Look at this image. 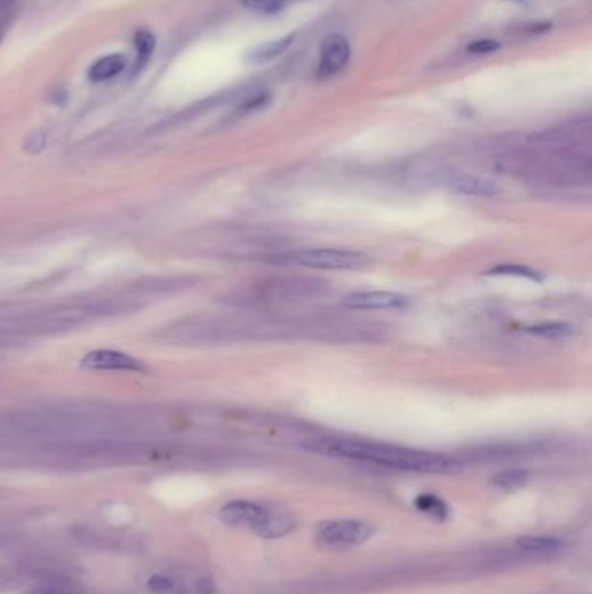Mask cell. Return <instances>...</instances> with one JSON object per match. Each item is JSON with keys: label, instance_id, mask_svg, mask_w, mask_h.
<instances>
[{"label": "cell", "instance_id": "cell-22", "mask_svg": "<svg viewBox=\"0 0 592 594\" xmlns=\"http://www.w3.org/2000/svg\"><path fill=\"white\" fill-rule=\"evenodd\" d=\"M12 4H14V0H0V11L9 9Z\"/></svg>", "mask_w": 592, "mask_h": 594}, {"label": "cell", "instance_id": "cell-18", "mask_svg": "<svg viewBox=\"0 0 592 594\" xmlns=\"http://www.w3.org/2000/svg\"><path fill=\"white\" fill-rule=\"evenodd\" d=\"M501 49V44L496 41V39H478L474 41L473 44L467 46V50L471 54H476V56H487V54H494Z\"/></svg>", "mask_w": 592, "mask_h": 594}, {"label": "cell", "instance_id": "cell-5", "mask_svg": "<svg viewBox=\"0 0 592 594\" xmlns=\"http://www.w3.org/2000/svg\"><path fill=\"white\" fill-rule=\"evenodd\" d=\"M411 299L405 294L391 292V290H364L348 294L342 299V305L351 310H404L407 308Z\"/></svg>", "mask_w": 592, "mask_h": 594}, {"label": "cell", "instance_id": "cell-3", "mask_svg": "<svg viewBox=\"0 0 592 594\" xmlns=\"http://www.w3.org/2000/svg\"><path fill=\"white\" fill-rule=\"evenodd\" d=\"M373 534L375 527L364 520H332L319 525L317 543L321 548H353L366 543Z\"/></svg>", "mask_w": 592, "mask_h": 594}, {"label": "cell", "instance_id": "cell-6", "mask_svg": "<svg viewBox=\"0 0 592 594\" xmlns=\"http://www.w3.org/2000/svg\"><path fill=\"white\" fill-rule=\"evenodd\" d=\"M81 366L88 370H115V372H141L146 368L144 364L135 357L113 350L89 351L81 360Z\"/></svg>", "mask_w": 592, "mask_h": 594}, {"label": "cell", "instance_id": "cell-13", "mask_svg": "<svg viewBox=\"0 0 592 594\" xmlns=\"http://www.w3.org/2000/svg\"><path fill=\"white\" fill-rule=\"evenodd\" d=\"M415 507L420 513L431 516L436 521H443L449 516V505L445 504V501L442 498L433 496V494H422V496H419L415 499Z\"/></svg>", "mask_w": 592, "mask_h": 594}, {"label": "cell", "instance_id": "cell-4", "mask_svg": "<svg viewBox=\"0 0 592 594\" xmlns=\"http://www.w3.org/2000/svg\"><path fill=\"white\" fill-rule=\"evenodd\" d=\"M351 58L350 41L342 34H330L323 39L319 47V61L317 66V77L325 81L346 68Z\"/></svg>", "mask_w": 592, "mask_h": 594}, {"label": "cell", "instance_id": "cell-7", "mask_svg": "<svg viewBox=\"0 0 592 594\" xmlns=\"http://www.w3.org/2000/svg\"><path fill=\"white\" fill-rule=\"evenodd\" d=\"M266 509L268 507H265L263 504L236 499L229 501L219 509V518L229 527H247L252 530V527L263 518Z\"/></svg>", "mask_w": 592, "mask_h": 594}, {"label": "cell", "instance_id": "cell-23", "mask_svg": "<svg viewBox=\"0 0 592 594\" xmlns=\"http://www.w3.org/2000/svg\"><path fill=\"white\" fill-rule=\"evenodd\" d=\"M42 594H61L59 591H56V590H50V591H44Z\"/></svg>", "mask_w": 592, "mask_h": 594}, {"label": "cell", "instance_id": "cell-20", "mask_svg": "<svg viewBox=\"0 0 592 594\" xmlns=\"http://www.w3.org/2000/svg\"><path fill=\"white\" fill-rule=\"evenodd\" d=\"M46 146V135L41 131L32 133L25 141V150L30 153H39Z\"/></svg>", "mask_w": 592, "mask_h": 594}, {"label": "cell", "instance_id": "cell-10", "mask_svg": "<svg viewBox=\"0 0 592 594\" xmlns=\"http://www.w3.org/2000/svg\"><path fill=\"white\" fill-rule=\"evenodd\" d=\"M126 66H127V58L124 54L120 52L108 54L92 65L88 72V77L91 82H104L122 73Z\"/></svg>", "mask_w": 592, "mask_h": 594}, {"label": "cell", "instance_id": "cell-1", "mask_svg": "<svg viewBox=\"0 0 592 594\" xmlns=\"http://www.w3.org/2000/svg\"><path fill=\"white\" fill-rule=\"evenodd\" d=\"M311 452L330 458L350 459L370 462L377 466H386L402 471L415 473H457L460 471V462L442 454H433L426 451H415L396 447L389 444L362 442V440H344V438H317L304 444Z\"/></svg>", "mask_w": 592, "mask_h": 594}, {"label": "cell", "instance_id": "cell-15", "mask_svg": "<svg viewBox=\"0 0 592 594\" xmlns=\"http://www.w3.org/2000/svg\"><path fill=\"white\" fill-rule=\"evenodd\" d=\"M135 44H136L137 58L133 73L136 75L150 61L157 42H155V37L148 30H139V32H136V37H135Z\"/></svg>", "mask_w": 592, "mask_h": 594}, {"label": "cell", "instance_id": "cell-9", "mask_svg": "<svg viewBox=\"0 0 592 594\" xmlns=\"http://www.w3.org/2000/svg\"><path fill=\"white\" fill-rule=\"evenodd\" d=\"M296 528V520L285 513H274L266 509L263 518L252 527V532L263 539H278Z\"/></svg>", "mask_w": 592, "mask_h": 594}, {"label": "cell", "instance_id": "cell-2", "mask_svg": "<svg viewBox=\"0 0 592 594\" xmlns=\"http://www.w3.org/2000/svg\"><path fill=\"white\" fill-rule=\"evenodd\" d=\"M285 263L313 270H360L366 266V258L346 249H304L288 254Z\"/></svg>", "mask_w": 592, "mask_h": 594}, {"label": "cell", "instance_id": "cell-8", "mask_svg": "<svg viewBox=\"0 0 592 594\" xmlns=\"http://www.w3.org/2000/svg\"><path fill=\"white\" fill-rule=\"evenodd\" d=\"M445 184L457 193L469 197H496L501 191L496 181L469 173H449Z\"/></svg>", "mask_w": 592, "mask_h": 594}, {"label": "cell", "instance_id": "cell-21", "mask_svg": "<svg viewBox=\"0 0 592 594\" xmlns=\"http://www.w3.org/2000/svg\"><path fill=\"white\" fill-rule=\"evenodd\" d=\"M150 588L157 593H164V591H169L173 588V582H171V579H167L164 575H155L150 581Z\"/></svg>", "mask_w": 592, "mask_h": 594}, {"label": "cell", "instance_id": "cell-16", "mask_svg": "<svg viewBox=\"0 0 592 594\" xmlns=\"http://www.w3.org/2000/svg\"><path fill=\"white\" fill-rule=\"evenodd\" d=\"M530 334L534 336H539L542 339H566L573 334V328L572 325L568 323H559V321H552V323H539V325H532L528 328Z\"/></svg>", "mask_w": 592, "mask_h": 594}, {"label": "cell", "instance_id": "cell-12", "mask_svg": "<svg viewBox=\"0 0 592 594\" xmlns=\"http://www.w3.org/2000/svg\"><path fill=\"white\" fill-rule=\"evenodd\" d=\"M518 548L528 552H554L563 548V539L550 536H523L516 541Z\"/></svg>", "mask_w": 592, "mask_h": 594}, {"label": "cell", "instance_id": "cell-11", "mask_svg": "<svg viewBox=\"0 0 592 594\" xmlns=\"http://www.w3.org/2000/svg\"><path fill=\"white\" fill-rule=\"evenodd\" d=\"M296 41V34H287V35H281L278 39H273V41H268L261 46L252 49L249 52V61L252 65H265V63H270L273 61L276 58H280L285 50H288L290 46L294 44Z\"/></svg>", "mask_w": 592, "mask_h": 594}, {"label": "cell", "instance_id": "cell-19", "mask_svg": "<svg viewBox=\"0 0 592 594\" xmlns=\"http://www.w3.org/2000/svg\"><path fill=\"white\" fill-rule=\"evenodd\" d=\"M490 274H516V276H525V278H530V280H541V274H535L534 270L525 268V266H499V268H494Z\"/></svg>", "mask_w": 592, "mask_h": 594}, {"label": "cell", "instance_id": "cell-17", "mask_svg": "<svg viewBox=\"0 0 592 594\" xmlns=\"http://www.w3.org/2000/svg\"><path fill=\"white\" fill-rule=\"evenodd\" d=\"M243 7L259 14H276L285 7V0H242Z\"/></svg>", "mask_w": 592, "mask_h": 594}, {"label": "cell", "instance_id": "cell-14", "mask_svg": "<svg viewBox=\"0 0 592 594\" xmlns=\"http://www.w3.org/2000/svg\"><path fill=\"white\" fill-rule=\"evenodd\" d=\"M530 480V473L527 469H507L492 478V485L501 490H516L527 485Z\"/></svg>", "mask_w": 592, "mask_h": 594}]
</instances>
